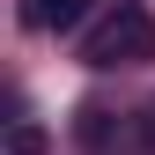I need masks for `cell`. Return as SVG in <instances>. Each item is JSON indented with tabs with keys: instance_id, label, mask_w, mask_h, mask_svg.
I'll return each instance as SVG.
<instances>
[{
	"instance_id": "obj_2",
	"label": "cell",
	"mask_w": 155,
	"mask_h": 155,
	"mask_svg": "<svg viewBox=\"0 0 155 155\" xmlns=\"http://www.w3.org/2000/svg\"><path fill=\"white\" fill-rule=\"evenodd\" d=\"M81 15H89V0H22V22L30 30H74V22H81Z\"/></svg>"
},
{
	"instance_id": "obj_4",
	"label": "cell",
	"mask_w": 155,
	"mask_h": 155,
	"mask_svg": "<svg viewBox=\"0 0 155 155\" xmlns=\"http://www.w3.org/2000/svg\"><path fill=\"white\" fill-rule=\"evenodd\" d=\"M140 140H148V148H155V104H148V118H140Z\"/></svg>"
},
{
	"instance_id": "obj_3",
	"label": "cell",
	"mask_w": 155,
	"mask_h": 155,
	"mask_svg": "<svg viewBox=\"0 0 155 155\" xmlns=\"http://www.w3.org/2000/svg\"><path fill=\"white\" fill-rule=\"evenodd\" d=\"M0 155H45V126L37 118H8V148Z\"/></svg>"
},
{
	"instance_id": "obj_1",
	"label": "cell",
	"mask_w": 155,
	"mask_h": 155,
	"mask_svg": "<svg viewBox=\"0 0 155 155\" xmlns=\"http://www.w3.org/2000/svg\"><path fill=\"white\" fill-rule=\"evenodd\" d=\"M81 59L96 67V74H111V67H140V59H155V15L140 8V0H118V8L104 15L89 37H81Z\"/></svg>"
}]
</instances>
